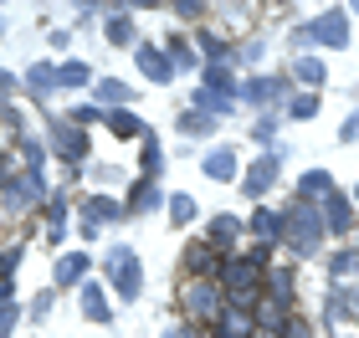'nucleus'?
<instances>
[{
    "label": "nucleus",
    "instance_id": "nucleus-1",
    "mask_svg": "<svg viewBox=\"0 0 359 338\" xmlns=\"http://www.w3.org/2000/svg\"><path fill=\"white\" fill-rule=\"evenodd\" d=\"M221 282H226V293H231V308H252V293H257V282H262V251L226 262Z\"/></svg>",
    "mask_w": 359,
    "mask_h": 338
},
{
    "label": "nucleus",
    "instance_id": "nucleus-2",
    "mask_svg": "<svg viewBox=\"0 0 359 338\" xmlns=\"http://www.w3.org/2000/svg\"><path fill=\"white\" fill-rule=\"evenodd\" d=\"M283 236L292 241V251H298V256H308V251H313L318 241H323V216L303 200L292 216H283Z\"/></svg>",
    "mask_w": 359,
    "mask_h": 338
},
{
    "label": "nucleus",
    "instance_id": "nucleus-3",
    "mask_svg": "<svg viewBox=\"0 0 359 338\" xmlns=\"http://www.w3.org/2000/svg\"><path fill=\"white\" fill-rule=\"evenodd\" d=\"M108 277H113V293H118L123 302H134V297H139V287H144L139 256L128 251V246H113V251H108Z\"/></svg>",
    "mask_w": 359,
    "mask_h": 338
},
{
    "label": "nucleus",
    "instance_id": "nucleus-4",
    "mask_svg": "<svg viewBox=\"0 0 359 338\" xmlns=\"http://www.w3.org/2000/svg\"><path fill=\"white\" fill-rule=\"evenodd\" d=\"M303 36L318 41V46H344L349 41V15L344 10H329V15H318L313 26H303Z\"/></svg>",
    "mask_w": 359,
    "mask_h": 338
},
{
    "label": "nucleus",
    "instance_id": "nucleus-5",
    "mask_svg": "<svg viewBox=\"0 0 359 338\" xmlns=\"http://www.w3.org/2000/svg\"><path fill=\"white\" fill-rule=\"evenodd\" d=\"M118 200H108V195H88L83 200V236H97V225L103 220H118Z\"/></svg>",
    "mask_w": 359,
    "mask_h": 338
},
{
    "label": "nucleus",
    "instance_id": "nucleus-6",
    "mask_svg": "<svg viewBox=\"0 0 359 338\" xmlns=\"http://www.w3.org/2000/svg\"><path fill=\"white\" fill-rule=\"evenodd\" d=\"M185 308L195 313V318H216V308H221V293L210 282H190L185 287Z\"/></svg>",
    "mask_w": 359,
    "mask_h": 338
},
{
    "label": "nucleus",
    "instance_id": "nucleus-7",
    "mask_svg": "<svg viewBox=\"0 0 359 338\" xmlns=\"http://www.w3.org/2000/svg\"><path fill=\"white\" fill-rule=\"evenodd\" d=\"M36 200H41V174H21V180H11V195H6L11 211H26V205H36Z\"/></svg>",
    "mask_w": 359,
    "mask_h": 338
},
{
    "label": "nucleus",
    "instance_id": "nucleus-8",
    "mask_svg": "<svg viewBox=\"0 0 359 338\" xmlns=\"http://www.w3.org/2000/svg\"><path fill=\"white\" fill-rule=\"evenodd\" d=\"M139 67H144L149 83H170V77H175V62L165 52H154V46H139Z\"/></svg>",
    "mask_w": 359,
    "mask_h": 338
},
{
    "label": "nucleus",
    "instance_id": "nucleus-9",
    "mask_svg": "<svg viewBox=\"0 0 359 338\" xmlns=\"http://www.w3.org/2000/svg\"><path fill=\"white\" fill-rule=\"evenodd\" d=\"M272 180H277V154H272V159H257L252 174H247L241 185H247V195H267V185H272Z\"/></svg>",
    "mask_w": 359,
    "mask_h": 338
},
{
    "label": "nucleus",
    "instance_id": "nucleus-10",
    "mask_svg": "<svg viewBox=\"0 0 359 338\" xmlns=\"http://www.w3.org/2000/svg\"><path fill=\"white\" fill-rule=\"evenodd\" d=\"M323 231H349V200L339 195V190L323 200Z\"/></svg>",
    "mask_w": 359,
    "mask_h": 338
},
{
    "label": "nucleus",
    "instance_id": "nucleus-11",
    "mask_svg": "<svg viewBox=\"0 0 359 338\" xmlns=\"http://www.w3.org/2000/svg\"><path fill=\"white\" fill-rule=\"evenodd\" d=\"M57 143H52V149L62 154V159H72V164H77V159H83L88 154V139L83 134H77V128H57V134H52Z\"/></svg>",
    "mask_w": 359,
    "mask_h": 338
},
{
    "label": "nucleus",
    "instance_id": "nucleus-12",
    "mask_svg": "<svg viewBox=\"0 0 359 338\" xmlns=\"http://www.w3.org/2000/svg\"><path fill=\"white\" fill-rule=\"evenodd\" d=\"M83 277H88V256H83V251H67V256L57 262V282L72 287V282H83Z\"/></svg>",
    "mask_w": 359,
    "mask_h": 338
},
{
    "label": "nucleus",
    "instance_id": "nucleus-13",
    "mask_svg": "<svg viewBox=\"0 0 359 338\" xmlns=\"http://www.w3.org/2000/svg\"><path fill=\"white\" fill-rule=\"evenodd\" d=\"M241 92H247L252 103H272V98H283V77H252Z\"/></svg>",
    "mask_w": 359,
    "mask_h": 338
},
{
    "label": "nucleus",
    "instance_id": "nucleus-14",
    "mask_svg": "<svg viewBox=\"0 0 359 338\" xmlns=\"http://www.w3.org/2000/svg\"><path fill=\"white\" fill-rule=\"evenodd\" d=\"M205 174H210V180H231V174H236V154L231 149H210L205 154Z\"/></svg>",
    "mask_w": 359,
    "mask_h": 338
},
{
    "label": "nucleus",
    "instance_id": "nucleus-15",
    "mask_svg": "<svg viewBox=\"0 0 359 338\" xmlns=\"http://www.w3.org/2000/svg\"><path fill=\"white\" fill-rule=\"evenodd\" d=\"M83 313L93 318V323H108V297H103V287H83Z\"/></svg>",
    "mask_w": 359,
    "mask_h": 338
},
{
    "label": "nucleus",
    "instance_id": "nucleus-16",
    "mask_svg": "<svg viewBox=\"0 0 359 338\" xmlns=\"http://www.w3.org/2000/svg\"><path fill=\"white\" fill-rule=\"evenodd\" d=\"M252 231L262 241H283V216H277V211H257L252 216Z\"/></svg>",
    "mask_w": 359,
    "mask_h": 338
},
{
    "label": "nucleus",
    "instance_id": "nucleus-17",
    "mask_svg": "<svg viewBox=\"0 0 359 338\" xmlns=\"http://www.w3.org/2000/svg\"><path fill=\"white\" fill-rule=\"evenodd\" d=\"M334 195V185H329V174L323 169H313V174H303V200L313 205V200H329Z\"/></svg>",
    "mask_w": 359,
    "mask_h": 338
},
{
    "label": "nucleus",
    "instance_id": "nucleus-18",
    "mask_svg": "<svg viewBox=\"0 0 359 338\" xmlns=\"http://www.w3.org/2000/svg\"><path fill=\"white\" fill-rule=\"evenodd\" d=\"M154 205H159V190H154V180H139L134 185V195H128V211H154Z\"/></svg>",
    "mask_w": 359,
    "mask_h": 338
},
{
    "label": "nucleus",
    "instance_id": "nucleus-19",
    "mask_svg": "<svg viewBox=\"0 0 359 338\" xmlns=\"http://www.w3.org/2000/svg\"><path fill=\"white\" fill-rule=\"evenodd\" d=\"M97 98H103V113H108V108H123L134 92H128L123 83H113V77H103V83H97Z\"/></svg>",
    "mask_w": 359,
    "mask_h": 338
},
{
    "label": "nucleus",
    "instance_id": "nucleus-20",
    "mask_svg": "<svg viewBox=\"0 0 359 338\" xmlns=\"http://www.w3.org/2000/svg\"><path fill=\"white\" fill-rule=\"evenodd\" d=\"M241 231V220L236 216H216V225H210V246H231Z\"/></svg>",
    "mask_w": 359,
    "mask_h": 338
},
{
    "label": "nucleus",
    "instance_id": "nucleus-21",
    "mask_svg": "<svg viewBox=\"0 0 359 338\" xmlns=\"http://www.w3.org/2000/svg\"><path fill=\"white\" fill-rule=\"evenodd\" d=\"M195 108H201L205 113V118H216V113H231V98H221V92H195Z\"/></svg>",
    "mask_w": 359,
    "mask_h": 338
},
{
    "label": "nucleus",
    "instance_id": "nucleus-22",
    "mask_svg": "<svg viewBox=\"0 0 359 338\" xmlns=\"http://www.w3.org/2000/svg\"><path fill=\"white\" fill-rule=\"evenodd\" d=\"M108 128H113V134H123V139H134V134H139V118H134L128 108H113V113H108Z\"/></svg>",
    "mask_w": 359,
    "mask_h": 338
},
{
    "label": "nucleus",
    "instance_id": "nucleus-23",
    "mask_svg": "<svg viewBox=\"0 0 359 338\" xmlns=\"http://www.w3.org/2000/svg\"><path fill=\"white\" fill-rule=\"evenodd\" d=\"M185 262H190V272H201V277H205V272L216 267V246H210V241H205V246H195V251L185 256Z\"/></svg>",
    "mask_w": 359,
    "mask_h": 338
},
{
    "label": "nucleus",
    "instance_id": "nucleus-24",
    "mask_svg": "<svg viewBox=\"0 0 359 338\" xmlns=\"http://www.w3.org/2000/svg\"><path fill=\"white\" fill-rule=\"evenodd\" d=\"M170 216H175V220H185V225H190L195 216H201V205H195L190 195H170Z\"/></svg>",
    "mask_w": 359,
    "mask_h": 338
},
{
    "label": "nucleus",
    "instance_id": "nucleus-25",
    "mask_svg": "<svg viewBox=\"0 0 359 338\" xmlns=\"http://www.w3.org/2000/svg\"><path fill=\"white\" fill-rule=\"evenodd\" d=\"M57 83L62 87H83L88 83V67H83V62H67V67H57Z\"/></svg>",
    "mask_w": 359,
    "mask_h": 338
},
{
    "label": "nucleus",
    "instance_id": "nucleus-26",
    "mask_svg": "<svg viewBox=\"0 0 359 338\" xmlns=\"http://www.w3.org/2000/svg\"><path fill=\"white\" fill-rule=\"evenodd\" d=\"M108 41H118V46L134 41V26H128V15H113V21H108Z\"/></svg>",
    "mask_w": 359,
    "mask_h": 338
},
{
    "label": "nucleus",
    "instance_id": "nucleus-27",
    "mask_svg": "<svg viewBox=\"0 0 359 338\" xmlns=\"http://www.w3.org/2000/svg\"><path fill=\"white\" fill-rule=\"evenodd\" d=\"M180 128H185V134H210V128H216V118H205V113H185V118H180Z\"/></svg>",
    "mask_w": 359,
    "mask_h": 338
},
{
    "label": "nucleus",
    "instance_id": "nucleus-28",
    "mask_svg": "<svg viewBox=\"0 0 359 338\" xmlns=\"http://www.w3.org/2000/svg\"><path fill=\"white\" fill-rule=\"evenodd\" d=\"M159 164H165V154H159V143H154V134H149V143H144V169H149V180L159 174Z\"/></svg>",
    "mask_w": 359,
    "mask_h": 338
},
{
    "label": "nucleus",
    "instance_id": "nucleus-29",
    "mask_svg": "<svg viewBox=\"0 0 359 338\" xmlns=\"http://www.w3.org/2000/svg\"><path fill=\"white\" fill-rule=\"evenodd\" d=\"M298 77H303V83H313V87H318V83H323V62L303 57V62H298Z\"/></svg>",
    "mask_w": 359,
    "mask_h": 338
},
{
    "label": "nucleus",
    "instance_id": "nucleus-30",
    "mask_svg": "<svg viewBox=\"0 0 359 338\" xmlns=\"http://www.w3.org/2000/svg\"><path fill=\"white\" fill-rule=\"evenodd\" d=\"M26 83L36 87V92H46V87L57 83V72H52V67H31V72H26Z\"/></svg>",
    "mask_w": 359,
    "mask_h": 338
},
{
    "label": "nucleus",
    "instance_id": "nucleus-31",
    "mask_svg": "<svg viewBox=\"0 0 359 338\" xmlns=\"http://www.w3.org/2000/svg\"><path fill=\"white\" fill-rule=\"evenodd\" d=\"M11 267L15 256H0V302H11Z\"/></svg>",
    "mask_w": 359,
    "mask_h": 338
},
{
    "label": "nucleus",
    "instance_id": "nucleus-32",
    "mask_svg": "<svg viewBox=\"0 0 359 338\" xmlns=\"http://www.w3.org/2000/svg\"><path fill=\"white\" fill-rule=\"evenodd\" d=\"M283 338H313V328H308L303 318H292V323H283Z\"/></svg>",
    "mask_w": 359,
    "mask_h": 338
},
{
    "label": "nucleus",
    "instance_id": "nucleus-33",
    "mask_svg": "<svg viewBox=\"0 0 359 338\" xmlns=\"http://www.w3.org/2000/svg\"><path fill=\"white\" fill-rule=\"evenodd\" d=\"M15 328V302H0V338Z\"/></svg>",
    "mask_w": 359,
    "mask_h": 338
},
{
    "label": "nucleus",
    "instance_id": "nucleus-34",
    "mask_svg": "<svg viewBox=\"0 0 359 338\" xmlns=\"http://www.w3.org/2000/svg\"><path fill=\"white\" fill-rule=\"evenodd\" d=\"M313 113H318V98H298L292 103V118H313Z\"/></svg>",
    "mask_w": 359,
    "mask_h": 338
},
{
    "label": "nucleus",
    "instance_id": "nucleus-35",
    "mask_svg": "<svg viewBox=\"0 0 359 338\" xmlns=\"http://www.w3.org/2000/svg\"><path fill=\"white\" fill-rule=\"evenodd\" d=\"M201 46H205V52H210V57H226V52H231V46H226L221 36H201Z\"/></svg>",
    "mask_w": 359,
    "mask_h": 338
},
{
    "label": "nucleus",
    "instance_id": "nucleus-36",
    "mask_svg": "<svg viewBox=\"0 0 359 338\" xmlns=\"http://www.w3.org/2000/svg\"><path fill=\"white\" fill-rule=\"evenodd\" d=\"M272 134H277V118H262V123H257V143H272Z\"/></svg>",
    "mask_w": 359,
    "mask_h": 338
},
{
    "label": "nucleus",
    "instance_id": "nucleus-37",
    "mask_svg": "<svg viewBox=\"0 0 359 338\" xmlns=\"http://www.w3.org/2000/svg\"><path fill=\"white\" fill-rule=\"evenodd\" d=\"M354 134H359V113H354V118L344 123V139H354Z\"/></svg>",
    "mask_w": 359,
    "mask_h": 338
},
{
    "label": "nucleus",
    "instance_id": "nucleus-38",
    "mask_svg": "<svg viewBox=\"0 0 359 338\" xmlns=\"http://www.w3.org/2000/svg\"><path fill=\"white\" fill-rule=\"evenodd\" d=\"M6 174H11V159H0V180H6Z\"/></svg>",
    "mask_w": 359,
    "mask_h": 338
},
{
    "label": "nucleus",
    "instance_id": "nucleus-39",
    "mask_svg": "<svg viewBox=\"0 0 359 338\" xmlns=\"http://www.w3.org/2000/svg\"><path fill=\"white\" fill-rule=\"evenodd\" d=\"M0 92H11V77H6V72H0Z\"/></svg>",
    "mask_w": 359,
    "mask_h": 338
},
{
    "label": "nucleus",
    "instance_id": "nucleus-40",
    "mask_svg": "<svg viewBox=\"0 0 359 338\" xmlns=\"http://www.w3.org/2000/svg\"><path fill=\"white\" fill-rule=\"evenodd\" d=\"M165 338H195V333H180V328H175V333H165Z\"/></svg>",
    "mask_w": 359,
    "mask_h": 338
},
{
    "label": "nucleus",
    "instance_id": "nucleus-41",
    "mask_svg": "<svg viewBox=\"0 0 359 338\" xmlns=\"http://www.w3.org/2000/svg\"><path fill=\"white\" fill-rule=\"evenodd\" d=\"M354 200H359V190H354Z\"/></svg>",
    "mask_w": 359,
    "mask_h": 338
}]
</instances>
